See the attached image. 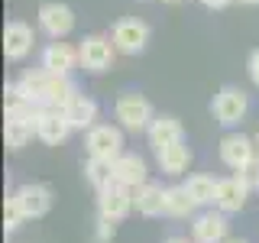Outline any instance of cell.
Here are the masks:
<instances>
[{
	"label": "cell",
	"mask_w": 259,
	"mask_h": 243,
	"mask_svg": "<svg viewBox=\"0 0 259 243\" xmlns=\"http://www.w3.org/2000/svg\"><path fill=\"white\" fill-rule=\"evenodd\" d=\"M16 91H20L26 101H32L36 107H68L78 97V88L68 75H55L49 68L39 71H26L20 81H16Z\"/></svg>",
	"instance_id": "obj_1"
},
{
	"label": "cell",
	"mask_w": 259,
	"mask_h": 243,
	"mask_svg": "<svg viewBox=\"0 0 259 243\" xmlns=\"http://www.w3.org/2000/svg\"><path fill=\"white\" fill-rule=\"evenodd\" d=\"M110 39H113V46H117V52L140 55L146 49V43H149V26H146L143 20H136V16H126V20H117Z\"/></svg>",
	"instance_id": "obj_2"
},
{
	"label": "cell",
	"mask_w": 259,
	"mask_h": 243,
	"mask_svg": "<svg viewBox=\"0 0 259 243\" xmlns=\"http://www.w3.org/2000/svg\"><path fill=\"white\" fill-rule=\"evenodd\" d=\"M113 113L126 130H149V124L156 120L152 117V104L143 94H123L117 101V107H113Z\"/></svg>",
	"instance_id": "obj_3"
},
{
	"label": "cell",
	"mask_w": 259,
	"mask_h": 243,
	"mask_svg": "<svg viewBox=\"0 0 259 243\" xmlns=\"http://www.w3.org/2000/svg\"><path fill=\"white\" fill-rule=\"evenodd\" d=\"M113 52H117V46H113V39L107 36H84L78 46V55H81V65H84L88 71H104L113 65Z\"/></svg>",
	"instance_id": "obj_4"
},
{
	"label": "cell",
	"mask_w": 259,
	"mask_h": 243,
	"mask_svg": "<svg viewBox=\"0 0 259 243\" xmlns=\"http://www.w3.org/2000/svg\"><path fill=\"white\" fill-rule=\"evenodd\" d=\"M246 107H249V101H246V94H243L240 88H221L217 97H214V104H210L214 117L221 120L224 127L240 124V120L246 117Z\"/></svg>",
	"instance_id": "obj_5"
},
{
	"label": "cell",
	"mask_w": 259,
	"mask_h": 243,
	"mask_svg": "<svg viewBox=\"0 0 259 243\" xmlns=\"http://www.w3.org/2000/svg\"><path fill=\"white\" fill-rule=\"evenodd\" d=\"M97 208H101V217H110V221H120V217L130 214L133 208V191L123 182H110L107 188L97 191Z\"/></svg>",
	"instance_id": "obj_6"
},
{
	"label": "cell",
	"mask_w": 259,
	"mask_h": 243,
	"mask_svg": "<svg viewBox=\"0 0 259 243\" xmlns=\"http://www.w3.org/2000/svg\"><path fill=\"white\" fill-rule=\"evenodd\" d=\"M71 133V124L65 117L62 107H39V117H36V136L49 146H59L65 143V136Z\"/></svg>",
	"instance_id": "obj_7"
},
{
	"label": "cell",
	"mask_w": 259,
	"mask_h": 243,
	"mask_svg": "<svg viewBox=\"0 0 259 243\" xmlns=\"http://www.w3.org/2000/svg\"><path fill=\"white\" fill-rule=\"evenodd\" d=\"M88 152H91L94 159H110V162H117L120 156H123V136H120V130H113V127H91L88 130Z\"/></svg>",
	"instance_id": "obj_8"
},
{
	"label": "cell",
	"mask_w": 259,
	"mask_h": 243,
	"mask_svg": "<svg viewBox=\"0 0 259 243\" xmlns=\"http://www.w3.org/2000/svg\"><path fill=\"white\" fill-rule=\"evenodd\" d=\"M39 26H42L46 36L62 39V36H68V32L75 29V13H71V7H65V4H42L39 7Z\"/></svg>",
	"instance_id": "obj_9"
},
{
	"label": "cell",
	"mask_w": 259,
	"mask_h": 243,
	"mask_svg": "<svg viewBox=\"0 0 259 243\" xmlns=\"http://www.w3.org/2000/svg\"><path fill=\"white\" fill-rule=\"evenodd\" d=\"M32 43H36V36H32V29L26 26V23H20V20L7 23V29H4V52H7L10 62L26 59V55L32 52Z\"/></svg>",
	"instance_id": "obj_10"
},
{
	"label": "cell",
	"mask_w": 259,
	"mask_h": 243,
	"mask_svg": "<svg viewBox=\"0 0 259 243\" xmlns=\"http://www.w3.org/2000/svg\"><path fill=\"white\" fill-rule=\"evenodd\" d=\"M253 156H256V140H249V136L230 133V136H224V140H221V159L230 169H243Z\"/></svg>",
	"instance_id": "obj_11"
},
{
	"label": "cell",
	"mask_w": 259,
	"mask_h": 243,
	"mask_svg": "<svg viewBox=\"0 0 259 243\" xmlns=\"http://www.w3.org/2000/svg\"><path fill=\"white\" fill-rule=\"evenodd\" d=\"M13 198L20 201V208H23L26 217H42V214H49V208H52V191H49L46 185H23Z\"/></svg>",
	"instance_id": "obj_12"
},
{
	"label": "cell",
	"mask_w": 259,
	"mask_h": 243,
	"mask_svg": "<svg viewBox=\"0 0 259 243\" xmlns=\"http://www.w3.org/2000/svg\"><path fill=\"white\" fill-rule=\"evenodd\" d=\"M246 194H249V185L243 182L240 175L221 178V182H217V201H214V205L221 208V211H243Z\"/></svg>",
	"instance_id": "obj_13"
},
{
	"label": "cell",
	"mask_w": 259,
	"mask_h": 243,
	"mask_svg": "<svg viewBox=\"0 0 259 243\" xmlns=\"http://www.w3.org/2000/svg\"><path fill=\"white\" fill-rule=\"evenodd\" d=\"M75 62H81V55L68 43H59V39H55V43H49L46 52H42V68L55 71V75H68V71L75 68Z\"/></svg>",
	"instance_id": "obj_14"
},
{
	"label": "cell",
	"mask_w": 259,
	"mask_h": 243,
	"mask_svg": "<svg viewBox=\"0 0 259 243\" xmlns=\"http://www.w3.org/2000/svg\"><path fill=\"white\" fill-rule=\"evenodd\" d=\"M133 208L140 211L146 217H156V214H165V188H159V185H140V188H133Z\"/></svg>",
	"instance_id": "obj_15"
},
{
	"label": "cell",
	"mask_w": 259,
	"mask_h": 243,
	"mask_svg": "<svg viewBox=\"0 0 259 243\" xmlns=\"http://www.w3.org/2000/svg\"><path fill=\"white\" fill-rule=\"evenodd\" d=\"M146 133H149V143L156 146V149L185 140V130H182V124H178L175 117H156V120L149 124V130H146Z\"/></svg>",
	"instance_id": "obj_16"
},
{
	"label": "cell",
	"mask_w": 259,
	"mask_h": 243,
	"mask_svg": "<svg viewBox=\"0 0 259 243\" xmlns=\"http://www.w3.org/2000/svg\"><path fill=\"white\" fill-rule=\"evenodd\" d=\"M156 156H159V166H162V172H168V175H178V172H185L188 169V162H191V149L182 143H172V146H162V149H156Z\"/></svg>",
	"instance_id": "obj_17"
},
{
	"label": "cell",
	"mask_w": 259,
	"mask_h": 243,
	"mask_svg": "<svg viewBox=\"0 0 259 243\" xmlns=\"http://www.w3.org/2000/svg\"><path fill=\"white\" fill-rule=\"evenodd\" d=\"M65 117H68L71 130H91L94 127V117H97V104L91 101V97L78 94L75 101L65 107Z\"/></svg>",
	"instance_id": "obj_18"
},
{
	"label": "cell",
	"mask_w": 259,
	"mask_h": 243,
	"mask_svg": "<svg viewBox=\"0 0 259 243\" xmlns=\"http://www.w3.org/2000/svg\"><path fill=\"white\" fill-rule=\"evenodd\" d=\"M113 172H117V182L130 185V188H140V185H146V162L140 156H120L117 162H113Z\"/></svg>",
	"instance_id": "obj_19"
},
{
	"label": "cell",
	"mask_w": 259,
	"mask_h": 243,
	"mask_svg": "<svg viewBox=\"0 0 259 243\" xmlns=\"http://www.w3.org/2000/svg\"><path fill=\"white\" fill-rule=\"evenodd\" d=\"M227 237V221L221 214H204L194 221V240L198 243H224Z\"/></svg>",
	"instance_id": "obj_20"
},
{
	"label": "cell",
	"mask_w": 259,
	"mask_h": 243,
	"mask_svg": "<svg viewBox=\"0 0 259 243\" xmlns=\"http://www.w3.org/2000/svg\"><path fill=\"white\" fill-rule=\"evenodd\" d=\"M194 208H198V205H194V198L188 194V188H185V185L165 188V214H168V217H188Z\"/></svg>",
	"instance_id": "obj_21"
},
{
	"label": "cell",
	"mask_w": 259,
	"mask_h": 243,
	"mask_svg": "<svg viewBox=\"0 0 259 243\" xmlns=\"http://www.w3.org/2000/svg\"><path fill=\"white\" fill-rule=\"evenodd\" d=\"M32 133H36V120H7V130H4V140L10 149H23Z\"/></svg>",
	"instance_id": "obj_22"
},
{
	"label": "cell",
	"mask_w": 259,
	"mask_h": 243,
	"mask_svg": "<svg viewBox=\"0 0 259 243\" xmlns=\"http://www.w3.org/2000/svg\"><path fill=\"white\" fill-rule=\"evenodd\" d=\"M84 175H88V182H91L97 191L107 188L110 182H117V172H113V162L110 159H94L91 156V162L84 166Z\"/></svg>",
	"instance_id": "obj_23"
},
{
	"label": "cell",
	"mask_w": 259,
	"mask_h": 243,
	"mask_svg": "<svg viewBox=\"0 0 259 243\" xmlns=\"http://www.w3.org/2000/svg\"><path fill=\"white\" fill-rule=\"evenodd\" d=\"M185 188H188V194L194 198V205H210V201H217V182L210 175H191L188 182H185Z\"/></svg>",
	"instance_id": "obj_24"
},
{
	"label": "cell",
	"mask_w": 259,
	"mask_h": 243,
	"mask_svg": "<svg viewBox=\"0 0 259 243\" xmlns=\"http://www.w3.org/2000/svg\"><path fill=\"white\" fill-rule=\"evenodd\" d=\"M23 217H26V214H23L20 201H16V198H7V205H4V224H7V230H16Z\"/></svg>",
	"instance_id": "obj_25"
},
{
	"label": "cell",
	"mask_w": 259,
	"mask_h": 243,
	"mask_svg": "<svg viewBox=\"0 0 259 243\" xmlns=\"http://www.w3.org/2000/svg\"><path fill=\"white\" fill-rule=\"evenodd\" d=\"M237 172H240V178H243V182L249 185V191H253V188H259V156H253V159H249L243 169H237Z\"/></svg>",
	"instance_id": "obj_26"
},
{
	"label": "cell",
	"mask_w": 259,
	"mask_h": 243,
	"mask_svg": "<svg viewBox=\"0 0 259 243\" xmlns=\"http://www.w3.org/2000/svg\"><path fill=\"white\" fill-rule=\"evenodd\" d=\"M107 240H113V221L110 217H101L97 221V243H107Z\"/></svg>",
	"instance_id": "obj_27"
},
{
	"label": "cell",
	"mask_w": 259,
	"mask_h": 243,
	"mask_svg": "<svg viewBox=\"0 0 259 243\" xmlns=\"http://www.w3.org/2000/svg\"><path fill=\"white\" fill-rule=\"evenodd\" d=\"M246 71H249V78H253V85H259V49L253 55H249V62H246Z\"/></svg>",
	"instance_id": "obj_28"
},
{
	"label": "cell",
	"mask_w": 259,
	"mask_h": 243,
	"mask_svg": "<svg viewBox=\"0 0 259 243\" xmlns=\"http://www.w3.org/2000/svg\"><path fill=\"white\" fill-rule=\"evenodd\" d=\"M201 4L207 7V10H224L227 4H233V0H201Z\"/></svg>",
	"instance_id": "obj_29"
},
{
	"label": "cell",
	"mask_w": 259,
	"mask_h": 243,
	"mask_svg": "<svg viewBox=\"0 0 259 243\" xmlns=\"http://www.w3.org/2000/svg\"><path fill=\"white\" fill-rule=\"evenodd\" d=\"M165 243H188V240H182V237H172V240H165Z\"/></svg>",
	"instance_id": "obj_30"
},
{
	"label": "cell",
	"mask_w": 259,
	"mask_h": 243,
	"mask_svg": "<svg viewBox=\"0 0 259 243\" xmlns=\"http://www.w3.org/2000/svg\"><path fill=\"white\" fill-rule=\"evenodd\" d=\"M240 4H246V7H256V4H259V0H240Z\"/></svg>",
	"instance_id": "obj_31"
},
{
	"label": "cell",
	"mask_w": 259,
	"mask_h": 243,
	"mask_svg": "<svg viewBox=\"0 0 259 243\" xmlns=\"http://www.w3.org/2000/svg\"><path fill=\"white\" fill-rule=\"evenodd\" d=\"M227 243H246V240H227Z\"/></svg>",
	"instance_id": "obj_32"
},
{
	"label": "cell",
	"mask_w": 259,
	"mask_h": 243,
	"mask_svg": "<svg viewBox=\"0 0 259 243\" xmlns=\"http://www.w3.org/2000/svg\"><path fill=\"white\" fill-rule=\"evenodd\" d=\"M256 149H259V133H256Z\"/></svg>",
	"instance_id": "obj_33"
},
{
	"label": "cell",
	"mask_w": 259,
	"mask_h": 243,
	"mask_svg": "<svg viewBox=\"0 0 259 243\" xmlns=\"http://www.w3.org/2000/svg\"><path fill=\"white\" fill-rule=\"evenodd\" d=\"M165 4H178V0H165Z\"/></svg>",
	"instance_id": "obj_34"
}]
</instances>
